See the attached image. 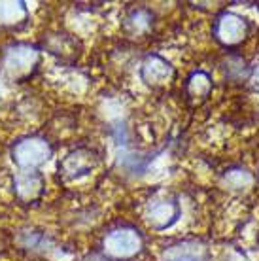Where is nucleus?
Listing matches in <instances>:
<instances>
[{"label":"nucleus","mask_w":259,"mask_h":261,"mask_svg":"<svg viewBox=\"0 0 259 261\" xmlns=\"http://www.w3.org/2000/svg\"><path fill=\"white\" fill-rule=\"evenodd\" d=\"M138 246H140V239H138V235H135V231H129V229L114 231L104 241V250L108 254L117 255V257L133 255L138 250Z\"/></svg>","instance_id":"nucleus-4"},{"label":"nucleus","mask_w":259,"mask_h":261,"mask_svg":"<svg viewBox=\"0 0 259 261\" xmlns=\"http://www.w3.org/2000/svg\"><path fill=\"white\" fill-rule=\"evenodd\" d=\"M38 63V47L29 46V44H12V46L4 47V51H2L0 70L4 72L8 78L15 80V82H23L29 76H33Z\"/></svg>","instance_id":"nucleus-1"},{"label":"nucleus","mask_w":259,"mask_h":261,"mask_svg":"<svg viewBox=\"0 0 259 261\" xmlns=\"http://www.w3.org/2000/svg\"><path fill=\"white\" fill-rule=\"evenodd\" d=\"M51 144L45 138L27 137L15 142L12 150V159L21 170H36L40 165H44L51 157Z\"/></svg>","instance_id":"nucleus-2"},{"label":"nucleus","mask_w":259,"mask_h":261,"mask_svg":"<svg viewBox=\"0 0 259 261\" xmlns=\"http://www.w3.org/2000/svg\"><path fill=\"white\" fill-rule=\"evenodd\" d=\"M29 12L23 2H0V27L19 29L27 23Z\"/></svg>","instance_id":"nucleus-5"},{"label":"nucleus","mask_w":259,"mask_h":261,"mask_svg":"<svg viewBox=\"0 0 259 261\" xmlns=\"http://www.w3.org/2000/svg\"><path fill=\"white\" fill-rule=\"evenodd\" d=\"M13 190L21 201H34L44 191V178L38 170H19L13 178Z\"/></svg>","instance_id":"nucleus-3"},{"label":"nucleus","mask_w":259,"mask_h":261,"mask_svg":"<svg viewBox=\"0 0 259 261\" xmlns=\"http://www.w3.org/2000/svg\"><path fill=\"white\" fill-rule=\"evenodd\" d=\"M91 153L89 151L78 150V151H72L65 157V161L59 165V170L66 174V176H78V174H84L87 167H84V161L89 159Z\"/></svg>","instance_id":"nucleus-6"}]
</instances>
